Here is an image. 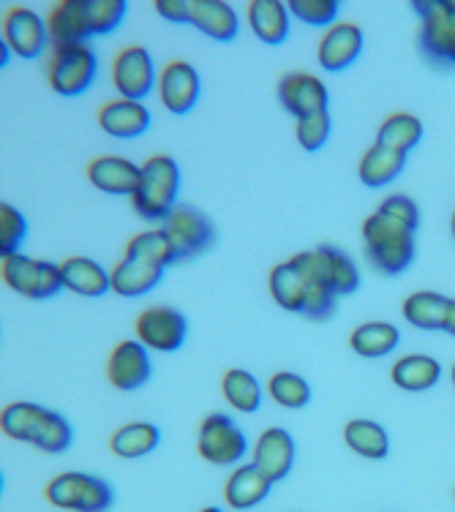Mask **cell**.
Instances as JSON below:
<instances>
[{"label": "cell", "mask_w": 455, "mask_h": 512, "mask_svg": "<svg viewBox=\"0 0 455 512\" xmlns=\"http://www.w3.org/2000/svg\"><path fill=\"white\" fill-rule=\"evenodd\" d=\"M268 289L276 306L289 314L308 316L314 322L336 314L338 295L327 284L317 248L297 251L284 262H278L268 273Z\"/></svg>", "instance_id": "cell-1"}, {"label": "cell", "mask_w": 455, "mask_h": 512, "mask_svg": "<svg viewBox=\"0 0 455 512\" xmlns=\"http://www.w3.org/2000/svg\"><path fill=\"white\" fill-rule=\"evenodd\" d=\"M126 0H60L47 14L52 44H88L107 36L126 20Z\"/></svg>", "instance_id": "cell-2"}, {"label": "cell", "mask_w": 455, "mask_h": 512, "mask_svg": "<svg viewBox=\"0 0 455 512\" xmlns=\"http://www.w3.org/2000/svg\"><path fill=\"white\" fill-rule=\"evenodd\" d=\"M0 431L14 442L30 444L41 453H66L74 442V428L63 414L33 401H14L0 412Z\"/></svg>", "instance_id": "cell-3"}, {"label": "cell", "mask_w": 455, "mask_h": 512, "mask_svg": "<svg viewBox=\"0 0 455 512\" xmlns=\"http://www.w3.org/2000/svg\"><path fill=\"white\" fill-rule=\"evenodd\" d=\"M360 235L366 259L382 276H401L415 262V229L404 227L396 218L374 210L363 221Z\"/></svg>", "instance_id": "cell-4"}, {"label": "cell", "mask_w": 455, "mask_h": 512, "mask_svg": "<svg viewBox=\"0 0 455 512\" xmlns=\"http://www.w3.org/2000/svg\"><path fill=\"white\" fill-rule=\"evenodd\" d=\"M180 167L178 161L167 153H156L142 164V178L131 197V207L145 221L164 224L167 216L178 207L180 197Z\"/></svg>", "instance_id": "cell-5"}, {"label": "cell", "mask_w": 455, "mask_h": 512, "mask_svg": "<svg viewBox=\"0 0 455 512\" xmlns=\"http://www.w3.org/2000/svg\"><path fill=\"white\" fill-rule=\"evenodd\" d=\"M99 77V58L90 44H52L47 60V82L63 99H77L93 88Z\"/></svg>", "instance_id": "cell-6"}, {"label": "cell", "mask_w": 455, "mask_h": 512, "mask_svg": "<svg viewBox=\"0 0 455 512\" xmlns=\"http://www.w3.org/2000/svg\"><path fill=\"white\" fill-rule=\"evenodd\" d=\"M420 52L434 69H455V0H417Z\"/></svg>", "instance_id": "cell-7"}, {"label": "cell", "mask_w": 455, "mask_h": 512, "mask_svg": "<svg viewBox=\"0 0 455 512\" xmlns=\"http://www.w3.org/2000/svg\"><path fill=\"white\" fill-rule=\"evenodd\" d=\"M44 499L66 512H107L115 504V491L96 474L60 472L44 488Z\"/></svg>", "instance_id": "cell-8"}, {"label": "cell", "mask_w": 455, "mask_h": 512, "mask_svg": "<svg viewBox=\"0 0 455 512\" xmlns=\"http://www.w3.org/2000/svg\"><path fill=\"white\" fill-rule=\"evenodd\" d=\"M0 278L14 295L28 297V300H50V297L60 295L66 289L60 265L47 262V259H33V256L22 254V251L20 254L3 256Z\"/></svg>", "instance_id": "cell-9"}, {"label": "cell", "mask_w": 455, "mask_h": 512, "mask_svg": "<svg viewBox=\"0 0 455 512\" xmlns=\"http://www.w3.org/2000/svg\"><path fill=\"white\" fill-rule=\"evenodd\" d=\"M197 453L210 466H240L251 453L246 431L229 414L210 412L197 431Z\"/></svg>", "instance_id": "cell-10"}, {"label": "cell", "mask_w": 455, "mask_h": 512, "mask_svg": "<svg viewBox=\"0 0 455 512\" xmlns=\"http://www.w3.org/2000/svg\"><path fill=\"white\" fill-rule=\"evenodd\" d=\"M0 33H3V44L9 47L11 55L25 60L41 58L47 47H50V25L47 17L39 14L30 6H11L3 14L0 22Z\"/></svg>", "instance_id": "cell-11"}, {"label": "cell", "mask_w": 455, "mask_h": 512, "mask_svg": "<svg viewBox=\"0 0 455 512\" xmlns=\"http://www.w3.org/2000/svg\"><path fill=\"white\" fill-rule=\"evenodd\" d=\"M159 85V71L153 55L142 44H129L112 60V88L120 99L142 101Z\"/></svg>", "instance_id": "cell-12"}, {"label": "cell", "mask_w": 455, "mask_h": 512, "mask_svg": "<svg viewBox=\"0 0 455 512\" xmlns=\"http://www.w3.org/2000/svg\"><path fill=\"white\" fill-rule=\"evenodd\" d=\"M134 333H137L139 344L148 346L150 352L172 355L186 344L188 319L178 308L150 306L139 311V316L134 319Z\"/></svg>", "instance_id": "cell-13"}, {"label": "cell", "mask_w": 455, "mask_h": 512, "mask_svg": "<svg viewBox=\"0 0 455 512\" xmlns=\"http://www.w3.org/2000/svg\"><path fill=\"white\" fill-rule=\"evenodd\" d=\"M161 229L167 232L178 262L194 259V256L210 251V246L216 243V227L202 210L191 205H178L167 216V221L161 224Z\"/></svg>", "instance_id": "cell-14"}, {"label": "cell", "mask_w": 455, "mask_h": 512, "mask_svg": "<svg viewBox=\"0 0 455 512\" xmlns=\"http://www.w3.org/2000/svg\"><path fill=\"white\" fill-rule=\"evenodd\" d=\"M278 101L295 120L327 112L330 109V90L325 79L311 71H289L278 79Z\"/></svg>", "instance_id": "cell-15"}, {"label": "cell", "mask_w": 455, "mask_h": 512, "mask_svg": "<svg viewBox=\"0 0 455 512\" xmlns=\"http://www.w3.org/2000/svg\"><path fill=\"white\" fill-rule=\"evenodd\" d=\"M150 374H153V363H150L148 346L139 344L137 338H123L112 346L107 357V379L115 390L134 393L148 384Z\"/></svg>", "instance_id": "cell-16"}, {"label": "cell", "mask_w": 455, "mask_h": 512, "mask_svg": "<svg viewBox=\"0 0 455 512\" xmlns=\"http://www.w3.org/2000/svg\"><path fill=\"white\" fill-rule=\"evenodd\" d=\"M159 99L161 107L172 112V115H188L197 107L199 96H202V77L199 71L188 63V60H169L167 66L159 71Z\"/></svg>", "instance_id": "cell-17"}, {"label": "cell", "mask_w": 455, "mask_h": 512, "mask_svg": "<svg viewBox=\"0 0 455 512\" xmlns=\"http://www.w3.org/2000/svg\"><path fill=\"white\" fill-rule=\"evenodd\" d=\"M295 436L289 434L287 428L281 425H270L265 428L259 439L251 447V463L257 466L259 472L268 477L270 483L276 485L281 480H287L292 466H295Z\"/></svg>", "instance_id": "cell-18"}, {"label": "cell", "mask_w": 455, "mask_h": 512, "mask_svg": "<svg viewBox=\"0 0 455 512\" xmlns=\"http://www.w3.org/2000/svg\"><path fill=\"white\" fill-rule=\"evenodd\" d=\"M363 28L355 22H336L333 28H327L319 36L317 44V63L330 74L347 71L360 55H363Z\"/></svg>", "instance_id": "cell-19"}, {"label": "cell", "mask_w": 455, "mask_h": 512, "mask_svg": "<svg viewBox=\"0 0 455 512\" xmlns=\"http://www.w3.org/2000/svg\"><path fill=\"white\" fill-rule=\"evenodd\" d=\"M90 186L99 188L101 194H112V197H134V191L142 178V164H134L131 158L115 156H96L85 169Z\"/></svg>", "instance_id": "cell-20"}, {"label": "cell", "mask_w": 455, "mask_h": 512, "mask_svg": "<svg viewBox=\"0 0 455 512\" xmlns=\"http://www.w3.org/2000/svg\"><path fill=\"white\" fill-rule=\"evenodd\" d=\"M99 128L112 139H137L150 128V109L145 101L109 99L99 107Z\"/></svg>", "instance_id": "cell-21"}, {"label": "cell", "mask_w": 455, "mask_h": 512, "mask_svg": "<svg viewBox=\"0 0 455 512\" xmlns=\"http://www.w3.org/2000/svg\"><path fill=\"white\" fill-rule=\"evenodd\" d=\"M270 491H273V483L254 463H240L229 472L227 483H224V504L229 510L238 512L254 510L268 499Z\"/></svg>", "instance_id": "cell-22"}, {"label": "cell", "mask_w": 455, "mask_h": 512, "mask_svg": "<svg viewBox=\"0 0 455 512\" xmlns=\"http://www.w3.org/2000/svg\"><path fill=\"white\" fill-rule=\"evenodd\" d=\"M246 20L251 33L268 47L284 44L292 33L289 3H281V0H251L246 6Z\"/></svg>", "instance_id": "cell-23"}, {"label": "cell", "mask_w": 455, "mask_h": 512, "mask_svg": "<svg viewBox=\"0 0 455 512\" xmlns=\"http://www.w3.org/2000/svg\"><path fill=\"white\" fill-rule=\"evenodd\" d=\"M188 25L208 36L213 41H235V36L240 33V17L238 11L232 9V3H224V0H191V20Z\"/></svg>", "instance_id": "cell-24"}, {"label": "cell", "mask_w": 455, "mask_h": 512, "mask_svg": "<svg viewBox=\"0 0 455 512\" xmlns=\"http://www.w3.org/2000/svg\"><path fill=\"white\" fill-rule=\"evenodd\" d=\"M164 281V267L150 265L134 256H120L115 267H109V284L120 297H142L153 292Z\"/></svg>", "instance_id": "cell-25"}, {"label": "cell", "mask_w": 455, "mask_h": 512, "mask_svg": "<svg viewBox=\"0 0 455 512\" xmlns=\"http://www.w3.org/2000/svg\"><path fill=\"white\" fill-rule=\"evenodd\" d=\"M63 286L82 297H104L112 292L109 284V270L90 256H69L60 262Z\"/></svg>", "instance_id": "cell-26"}, {"label": "cell", "mask_w": 455, "mask_h": 512, "mask_svg": "<svg viewBox=\"0 0 455 512\" xmlns=\"http://www.w3.org/2000/svg\"><path fill=\"white\" fill-rule=\"evenodd\" d=\"M390 379L404 393H426V390L442 382V363L431 355L412 352V355L398 357L393 363Z\"/></svg>", "instance_id": "cell-27"}, {"label": "cell", "mask_w": 455, "mask_h": 512, "mask_svg": "<svg viewBox=\"0 0 455 512\" xmlns=\"http://www.w3.org/2000/svg\"><path fill=\"white\" fill-rule=\"evenodd\" d=\"M401 344V330H398L393 322H385V319H371V322H363L357 325L352 333H349V346L352 352L366 360H379V357L393 355Z\"/></svg>", "instance_id": "cell-28"}, {"label": "cell", "mask_w": 455, "mask_h": 512, "mask_svg": "<svg viewBox=\"0 0 455 512\" xmlns=\"http://www.w3.org/2000/svg\"><path fill=\"white\" fill-rule=\"evenodd\" d=\"M406 167V153L401 150H393L382 145V142H374L371 148L360 156V164H357V178L360 183L368 188H382L404 172Z\"/></svg>", "instance_id": "cell-29"}, {"label": "cell", "mask_w": 455, "mask_h": 512, "mask_svg": "<svg viewBox=\"0 0 455 512\" xmlns=\"http://www.w3.org/2000/svg\"><path fill=\"white\" fill-rule=\"evenodd\" d=\"M161 444V431L159 425L148 423V420H137V423L120 425L118 431L109 439V450L118 455V458H126V461H137V458H145Z\"/></svg>", "instance_id": "cell-30"}, {"label": "cell", "mask_w": 455, "mask_h": 512, "mask_svg": "<svg viewBox=\"0 0 455 512\" xmlns=\"http://www.w3.org/2000/svg\"><path fill=\"white\" fill-rule=\"evenodd\" d=\"M344 442L355 455L366 461H385L390 455V436L376 420L355 417L344 425Z\"/></svg>", "instance_id": "cell-31"}, {"label": "cell", "mask_w": 455, "mask_h": 512, "mask_svg": "<svg viewBox=\"0 0 455 512\" xmlns=\"http://www.w3.org/2000/svg\"><path fill=\"white\" fill-rule=\"evenodd\" d=\"M221 395L235 412L254 414L262 406L265 398V387L259 384V379L246 368H227L221 376Z\"/></svg>", "instance_id": "cell-32"}, {"label": "cell", "mask_w": 455, "mask_h": 512, "mask_svg": "<svg viewBox=\"0 0 455 512\" xmlns=\"http://www.w3.org/2000/svg\"><path fill=\"white\" fill-rule=\"evenodd\" d=\"M447 303L450 297L439 295V292H412V295L404 297L401 303V314L412 327L417 330H442L445 325V314H447Z\"/></svg>", "instance_id": "cell-33"}, {"label": "cell", "mask_w": 455, "mask_h": 512, "mask_svg": "<svg viewBox=\"0 0 455 512\" xmlns=\"http://www.w3.org/2000/svg\"><path fill=\"white\" fill-rule=\"evenodd\" d=\"M423 120L412 115V112H393L382 120V126L376 131V142H382L387 148L401 150V153H412V150L423 142Z\"/></svg>", "instance_id": "cell-34"}, {"label": "cell", "mask_w": 455, "mask_h": 512, "mask_svg": "<svg viewBox=\"0 0 455 512\" xmlns=\"http://www.w3.org/2000/svg\"><path fill=\"white\" fill-rule=\"evenodd\" d=\"M317 254L330 289H333L338 297L355 295L357 286H360V270H357L355 259H352L347 251H341V248L336 246H319Z\"/></svg>", "instance_id": "cell-35"}, {"label": "cell", "mask_w": 455, "mask_h": 512, "mask_svg": "<svg viewBox=\"0 0 455 512\" xmlns=\"http://www.w3.org/2000/svg\"><path fill=\"white\" fill-rule=\"evenodd\" d=\"M123 256H134V259H142V262H150V265L164 267L178 262V254H175V246L164 229H145V232H137L131 237L126 248H123Z\"/></svg>", "instance_id": "cell-36"}, {"label": "cell", "mask_w": 455, "mask_h": 512, "mask_svg": "<svg viewBox=\"0 0 455 512\" xmlns=\"http://www.w3.org/2000/svg\"><path fill=\"white\" fill-rule=\"evenodd\" d=\"M270 401L284 409H303L311 404V384L295 371H276L268 379Z\"/></svg>", "instance_id": "cell-37"}, {"label": "cell", "mask_w": 455, "mask_h": 512, "mask_svg": "<svg viewBox=\"0 0 455 512\" xmlns=\"http://www.w3.org/2000/svg\"><path fill=\"white\" fill-rule=\"evenodd\" d=\"M338 0H289V14L311 28H333L338 22Z\"/></svg>", "instance_id": "cell-38"}, {"label": "cell", "mask_w": 455, "mask_h": 512, "mask_svg": "<svg viewBox=\"0 0 455 512\" xmlns=\"http://www.w3.org/2000/svg\"><path fill=\"white\" fill-rule=\"evenodd\" d=\"M330 134H333V118H330V109H327V112H317V115H308V118L295 120L297 145L306 150V153H317V150L325 148Z\"/></svg>", "instance_id": "cell-39"}, {"label": "cell", "mask_w": 455, "mask_h": 512, "mask_svg": "<svg viewBox=\"0 0 455 512\" xmlns=\"http://www.w3.org/2000/svg\"><path fill=\"white\" fill-rule=\"evenodd\" d=\"M28 237V218L9 202L0 205V254H20L22 240Z\"/></svg>", "instance_id": "cell-40"}, {"label": "cell", "mask_w": 455, "mask_h": 512, "mask_svg": "<svg viewBox=\"0 0 455 512\" xmlns=\"http://www.w3.org/2000/svg\"><path fill=\"white\" fill-rule=\"evenodd\" d=\"M376 210L385 213V216L396 218L404 227L415 229V232L420 229V207H417L415 199L406 197V194H390V197H385L379 202Z\"/></svg>", "instance_id": "cell-41"}, {"label": "cell", "mask_w": 455, "mask_h": 512, "mask_svg": "<svg viewBox=\"0 0 455 512\" xmlns=\"http://www.w3.org/2000/svg\"><path fill=\"white\" fill-rule=\"evenodd\" d=\"M153 9H156L161 20L175 22V25H183V22L191 20V0H156Z\"/></svg>", "instance_id": "cell-42"}, {"label": "cell", "mask_w": 455, "mask_h": 512, "mask_svg": "<svg viewBox=\"0 0 455 512\" xmlns=\"http://www.w3.org/2000/svg\"><path fill=\"white\" fill-rule=\"evenodd\" d=\"M442 333L453 335L455 338V297H450V303H447V314H445V325H442Z\"/></svg>", "instance_id": "cell-43"}, {"label": "cell", "mask_w": 455, "mask_h": 512, "mask_svg": "<svg viewBox=\"0 0 455 512\" xmlns=\"http://www.w3.org/2000/svg\"><path fill=\"white\" fill-rule=\"evenodd\" d=\"M199 512H224L221 507H205V510H199Z\"/></svg>", "instance_id": "cell-44"}, {"label": "cell", "mask_w": 455, "mask_h": 512, "mask_svg": "<svg viewBox=\"0 0 455 512\" xmlns=\"http://www.w3.org/2000/svg\"><path fill=\"white\" fill-rule=\"evenodd\" d=\"M450 229H453V237H455V210H453V218H450Z\"/></svg>", "instance_id": "cell-45"}, {"label": "cell", "mask_w": 455, "mask_h": 512, "mask_svg": "<svg viewBox=\"0 0 455 512\" xmlns=\"http://www.w3.org/2000/svg\"><path fill=\"white\" fill-rule=\"evenodd\" d=\"M450 379H453V387H455V365H453V371H450Z\"/></svg>", "instance_id": "cell-46"}, {"label": "cell", "mask_w": 455, "mask_h": 512, "mask_svg": "<svg viewBox=\"0 0 455 512\" xmlns=\"http://www.w3.org/2000/svg\"><path fill=\"white\" fill-rule=\"evenodd\" d=\"M453 496H455V488H453Z\"/></svg>", "instance_id": "cell-47"}]
</instances>
